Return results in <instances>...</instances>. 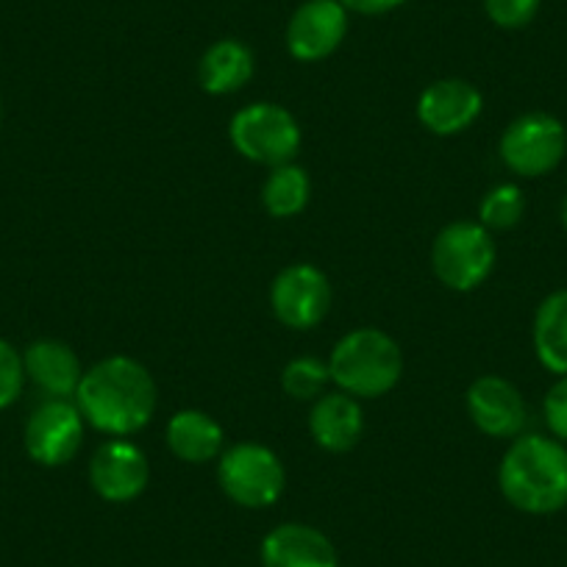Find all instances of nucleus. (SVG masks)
Returning a JSON list of instances; mask_svg holds the SVG:
<instances>
[{
	"instance_id": "obj_1",
	"label": "nucleus",
	"mask_w": 567,
	"mask_h": 567,
	"mask_svg": "<svg viewBox=\"0 0 567 567\" xmlns=\"http://www.w3.org/2000/svg\"><path fill=\"white\" fill-rule=\"evenodd\" d=\"M75 406L97 432L128 437L142 432L156 412V381L131 357H109L84 370Z\"/></svg>"
},
{
	"instance_id": "obj_2",
	"label": "nucleus",
	"mask_w": 567,
	"mask_h": 567,
	"mask_svg": "<svg viewBox=\"0 0 567 567\" xmlns=\"http://www.w3.org/2000/svg\"><path fill=\"white\" fill-rule=\"evenodd\" d=\"M498 487L517 512H561L567 506V445L543 434L515 437L498 465Z\"/></svg>"
},
{
	"instance_id": "obj_3",
	"label": "nucleus",
	"mask_w": 567,
	"mask_h": 567,
	"mask_svg": "<svg viewBox=\"0 0 567 567\" xmlns=\"http://www.w3.org/2000/svg\"><path fill=\"white\" fill-rule=\"evenodd\" d=\"M331 381L353 398H381L401 381L403 357L398 342L381 329L348 331L329 359Z\"/></svg>"
},
{
	"instance_id": "obj_4",
	"label": "nucleus",
	"mask_w": 567,
	"mask_h": 567,
	"mask_svg": "<svg viewBox=\"0 0 567 567\" xmlns=\"http://www.w3.org/2000/svg\"><path fill=\"white\" fill-rule=\"evenodd\" d=\"M228 136L239 156L256 165H290L301 151V125L278 103H250L228 123Z\"/></svg>"
},
{
	"instance_id": "obj_5",
	"label": "nucleus",
	"mask_w": 567,
	"mask_h": 567,
	"mask_svg": "<svg viewBox=\"0 0 567 567\" xmlns=\"http://www.w3.org/2000/svg\"><path fill=\"white\" fill-rule=\"evenodd\" d=\"M495 259H498V250H495L493 234L482 223H449L434 237L432 270L440 284L454 292L478 290L493 272Z\"/></svg>"
},
{
	"instance_id": "obj_6",
	"label": "nucleus",
	"mask_w": 567,
	"mask_h": 567,
	"mask_svg": "<svg viewBox=\"0 0 567 567\" xmlns=\"http://www.w3.org/2000/svg\"><path fill=\"white\" fill-rule=\"evenodd\" d=\"M220 489L245 509H267L287 487V473L276 451L259 443H239L223 451L217 462Z\"/></svg>"
},
{
	"instance_id": "obj_7",
	"label": "nucleus",
	"mask_w": 567,
	"mask_h": 567,
	"mask_svg": "<svg viewBox=\"0 0 567 567\" xmlns=\"http://www.w3.org/2000/svg\"><path fill=\"white\" fill-rule=\"evenodd\" d=\"M501 162L520 178L554 173L567 154V128L548 112H526L506 125L498 145Z\"/></svg>"
},
{
	"instance_id": "obj_8",
	"label": "nucleus",
	"mask_w": 567,
	"mask_h": 567,
	"mask_svg": "<svg viewBox=\"0 0 567 567\" xmlns=\"http://www.w3.org/2000/svg\"><path fill=\"white\" fill-rule=\"evenodd\" d=\"M272 315L292 331H309L326 320L331 309V281L320 267L298 261L284 267L270 287Z\"/></svg>"
},
{
	"instance_id": "obj_9",
	"label": "nucleus",
	"mask_w": 567,
	"mask_h": 567,
	"mask_svg": "<svg viewBox=\"0 0 567 567\" xmlns=\"http://www.w3.org/2000/svg\"><path fill=\"white\" fill-rule=\"evenodd\" d=\"M84 414L70 398H45L25 423V451L42 467H62L84 445Z\"/></svg>"
},
{
	"instance_id": "obj_10",
	"label": "nucleus",
	"mask_w": 567,
	"mask_h": 567,
	"mask_svg": "<svg viewBox=\"0 0 567 567\" xmlns=\"http://www.w3.org/2000/svg\"><path fill=\"white\" fill-rule=\"evenodd\" d=\"M348 14L340 0H307L287 23V51L298 62H323L348 37Z\"/></svg>"
},
{
	"instance_id": "obj_11",
	"label": "nucleus",
	"mask_w": 567,
	"mask_h": 567,
	"mask_svg": "<svg viewBox=\"0 0 567 567\" xmlns=\"http://www.w3.org/2000/svg\"><path fill=\"white\" fill-rule=\"evenodd\" d=\"M465 406L473 425L493 440L520 437L528 423L520 390L501 375H478L467 390Z\"/></svg>"
},
{
	"instance_id": "obj_12",
	"label": "nucleus",
	"mask_w": 567,
	"mask_h": 567,
	"mask_svg": "<svg viewBox=\"0 0 567 567\" xmlns=\"http://www.w3.org/2000/svg\"><path fill=\"white\" fill-rule=\"evenodd\" d=\"M92 489L109 504H128L151 484V462L140 445L112 440L101 445L90 462Z\"/></svg>"
},
{
	"instance_id": "obj_13",
	"label": "nucleus",
	"mask_w": 567,
	"mask_h": 567,
	"mask_svg": "<svg viewBox=\"0 0 567 567\" xmlns=\"http://www.w3.org/2000/svg\"><path fill=\"white\" fill-rule=\"evenodd\" d=\"M484 112V95L465 79H440L417 97V120L437 136H454L471 128Z\"/></svg>"
},
{
	"instance_id": "obj_14",
	"label": "nucleus",
	"mask_w": 567,
	"mask_h": 567,
	"mask_svg": "<svg viewBox=\"0 0 567 567\" xmlns=\"http://www.w3.org/2000/svg\"><path fill=\"white\" fill-rule=\"evenodd\" d=\"M261 567H340L334 543L307 523H281L261 539Z\"/></svg>"
},
{
	"instance_id": "obj_15",
	"label": "nucleus",
	"mask_w": 567,
	"mask_h": 567,
	"mask_svg": "<svg viewBox=\"0 0 567 567\" xmlns=\"http://www.w3.org/2000/svg\"><path fill=\"white\" fill-rule=\"evenodd\" d=\"M364 432V414L359 398L348 392H323L309 412V434L329 454H346L357 449Z\"/></svg>"
},
{
	"instance_id": "obj_16",
	"label": "nucleus",
	"mask_w": 567,
	"mask_h": 567,
	"mask_svg": "<svg viewBox=\"0 0 567 567\" xmlns=\"http://www.w3.org/2000/svg\"><path fill=\"white\" fill-rule=\"evenodd\" d=\"M25 379L45 398H75L84 368L73 348L62 340H37L25 348Z\"/></svg>"
},
{
	"instance_id": "obj_17",
	"label": "nucleus",
	"mask_w": 567,
	"mask_h": 567,
	"mask_svg": "<svg viewBox=\"0 0 567 567\" xmlns=\"http://www.w3.org/2000/svg\"><path fill=\"white\" fill-rule=\"evenodd\" d=\"M256 59L245 42L217 40L198 62L200 90L209 95H234L254 79Z\"/></svg>"
},
{
	"instance_id": "obj_18",
	"label": "nucleus",
	"mask_w": 567,
	"mask_h": 567,
	"mask_svg": "<svg viewBox=\"0 0 567 567\" xmlns=\"http://www.w3.org/2000/svg\"><path fill=\"white\" fill-rule=\"evenodd\" d=\"M223 425L200 409H182L167 423V449L189 465H206L223 454Z\"/></svg>"
},
{
	"instance_id": "obj_19",
	"label": "nucleus",
	"mask_w": 567,
	"mask_h": 567,
	"mask_svg": "<svg viewBox=\"0 0 567 567\" xmlns=\"http://www.w3.org/2000/svg\"><path fill=\"white\" fill-rule=\"evenodd\" d=\"M534 353L539 364L554 375H567V290L545 298L534 315Z\"/></svg>"
},
{
	"instance_id": "obj_20",
	"label": "nucleus",
	"mask_w": 567,
	"mask_h": 567,
	"mask_svg": "<svg viewBox=\"0 0 567 567\" xmlns=\"http://www.w3.org/2000/svg\"><path fill=\"white\" fill-rule=\"evenodd\" d=\"M312 195V182H309L307 171L298 165H278L270 167V176L261 184V206L267 215L278 217V220H290V217L301 215Z\"/></svg>"
},
{
	"instance_id": "obj_21",
	"label": "nucleus",
	"mask_w": 567,
	"mask_h": 567,
	"mask_svg": "<svg viewBox=\"0 0 567 567\" xmlns=\"http://www.w3.org/2000/svg\"><path fill=\"white\" fill-rule=\"evenodd\" d=\"M526 215V195L517 184H498L478 204V223L487 231H509Z\"/></svg>"
},
{
	"instance_id": "obj_22",
	"label": "nucleus",
	"mask_w": 567,
	"mask_h": 567,
	"mask_svg": "<svg viewBox=\"0 0 567 567\" xmlns=\"http://www.w3.org/2000/svg\"><path fill=\"white\" fill-rule=\"evenodd\" d=\"M329 381V362L315 357H298L284 364L281 370V386L292 401H318Z\"/></svg>"
},
{
	"instance_id": "obj_23",
	"label": "nucleus",
	"mask_w": 567,
	"mask_h": 567,
	"mask_svg": "<svg viewBox=\"0 0 567 567\" xmlns=\"http://www.w3.org/2000/svg\"><path fill=\"white\" fill-rule=\"evenodd\" d=\"M25 386V362L23 353L12 342L0 340V409L18 403Z\"/></svg>"
},
{
	"instance_id": "obj_24",
	"label": "nucleus",
	"mask_w": 567,
	"mask_h": 567,
	"mask_svg": "<svg viewBox=\"0 0 567 567\" xmlns=\"http://www.w3.org/2000/svg\"><path fill=\"white\" fill-rule=\"evenodd\" d=\"M539 3L543 0H484V12L498 29L517 31L537 18Z\"/></svg>"
},
{
	"instance_id": "obj_25",
	"label": "nucleus",
	"mask_w": 567,
	"mask_h": 567,
	"mask_svg": "<svg viewBox=\"0 0 567 567\" xmlns=\"http://www.w3.org/2000/svg\"><path fill=\"white\" fill-rule=\"evenodd\" d=\"M543 414L545 425L550 429V437L567 445V375H556V384L545 392Z\"/></svg>"
},
{
	"instance_id": "obj_26",
	"label": "nucleus",
	"mask_w": 567,
	"mask_h": 567,
	"mask_svg": "<svg viewBox=\"0 0 567 567\" xmlns=\"http://www.w3.org/2000/svg\"><path fill=\"white\" fill-rule=\"evenodd\" d=\"M342 7L348 9V12H357V14H386V12H395V9H401L403 3H409V0H340Z\"/></svg>"
},
{
	"instance_id": "obj_27",
	"label": "nucleus",
	"mask_w": 567,
	"mask_h": 567,
	"mask_svg": "<svg viewBox=\"0 0 567 567\" xmlns=\"http://www.w3.org/2000/svg\"><path fill=\"white\" fill-rule=\"evenodd\" d=\"M561 226H565V231H567V195H565V200H561Z\"/></svg>"
}]
</instances>
